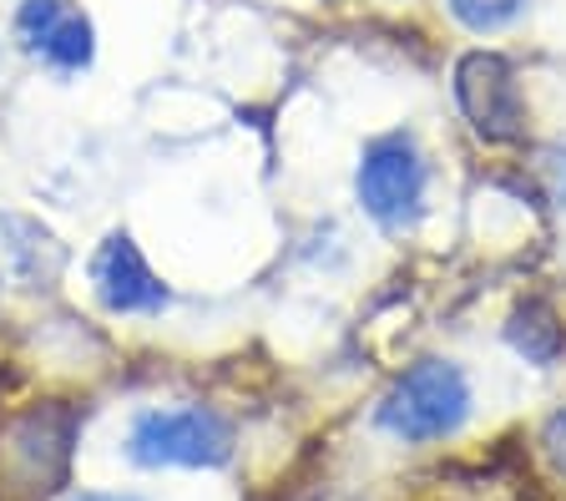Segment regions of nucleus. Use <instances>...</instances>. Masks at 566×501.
Listing matches in <instances>:
<instances>
[{"instance_id": "nucleus-1", "label": "nucleus", "mask_w": 566, "mask_h": 501, "mask_svg": "<svg viewBox=\"0 0 566 501\" xmlns=\"http://www.w3.org/2000/svg\"><path fill=\"white\" fill-rule=\"evenodd\" d=\"M471 416V380L450 359H420L385 390L375 420L400 441H446Z\"/></svg>"}, {"instance_id": "nucleus-2", "label": "nucleus", "mask_w": 566, "mask_h": 501, "mask_svg": "<svg viewBox=\"0 0 566 501\" xmlns=\"http://www.w3.org/2000/svg\"><path fill=\"white\" fill-rule=\"evenodd\" d=\"M424 182H430V173H424V157L415 147V137L410 132H385L359 157L354 192H359L365 213L385 233H405L424 213Z\"/></svg>"}, {"instance_id": "nucleus-3", "label": "nucleus", "mask_w": 566, "mask_h": 501, "mask_svg": "<svg viewBox=\"0 0 566 501\" xmlns=\"http://www.w3.org/2000/svg\"><path fill=\"white\" fill-rule=\"evenodd\" d=\"M127 456L137 466H223L233 456V426L208 406L142 410L132 420Z\"/></svg>"}, {"instance_id": "nucleus-4", "label": "nucleus", "mask_w": 566, "mask_h": 501, "mask_svg": "<svg viewBox=\"0 0 566 501\" xmlns=\"http://www.w3.org/2000/svg\"><path fill=\"white\" fill-rule=\"evenodd\" d=\"M455 102L465 112L475 137L485 143H516L526 127V102H521V82L511 72L506 56L495 51H471L455 66Z\"/></svg>"}, {"instance_id": "nucleus-5", "label": "nucleus", "mask_w": 566, "mask_h": 501, "mask_svg": "<svg viewBox=\"0 0 566 501\" xmlns=\"http://www.w3.org/2000/svg\"><path fill=\"white\" fill-rule=\"evenodd\" d=\"M15 41L31 56H41L56 72H82L92 66V21L76 0H21L15 11Z\"/></svg>"}, {"instance_id": "nucleus-6", "label": "nucleus", "mask_w": 566, "mask_h": 501, "mask_svg": "<svg viewBox=\"0 0 566 501\" xmlns=\"http://www.w3.org/2000/svg\"><path fill=\"white\" fill-rule=\"evenodd\" d=\"M92 289L112 314H157L167 304V284L147 269L132 233H106L92 253Z\"/></svg>"}, {"instance_id": "nucleus-7", "label": "nucleus", "mask_w": 566, "mask_h": 501, "mask_svg": "<svg viewBox=\"0 0 566 501\" xmlns=\"http://www.w3.org/2000/svg\"><path fill=\"white\" fill-rule=\"evenodd\" d=\"M66 269V249L46 223L0 208V289H51Z\"/></svg>"}, {"instance_id": "nucleus-8", "label": "nucleus", "mask_w": 566, "mask_h": 501, "mask_svg": "<svg viewBox=\"0 0 566 501\" xmlns=\"http://www.w3.org/2000/svg\"><path fill=\"white\" fill-rule=\"evenodd\" d=\"M506 334H511V345H516L531 365H552V359L562 355V330H556V320H552L546 304H521V310L511 314Z\"/></svg>"}, {"instance_id": "nucleus-9", "label": "nucleus", "mask_w": 566, "mask_h": 501, "mask_svg": "<svg viewBox=\"0 0 566 501\" xmlns=\"http://www.w3.org/2000/svg\"><path fill=\"white\" fill-rule=\"evenodd\" d=\"M450 11L471 31H501V25H511L526 11V0H450Z\"/></svg>"}, {"instance_id": "nucleus-10", "label": "nucleus", "mask_w": 566, "mask_h": 501, "mask_svg": "<svg viewBox=\"0 0 566 501\" xmlns=\"http://www.w3.org/2000/svg\"><path fill=\"white\" fill-rule=\"evenodd\" d=\"M542 451H546L556 477H566V410H556V416L542 426Z\"/></svg>"}, {"instance_id": "nucleus-11", "label": "nucleus", "mask_w": 566, "mask_h": 501, "mask_svg": "<svg viewBox=\"0 0 566 501\" xmlns=\"http://www.w3.org/2000/svg\"><path fill=\"white\" fill-rule=\"evenodd\" d=\"M542 182L552 192V203L566 208V147H546L542 153Z\"/></svg>"}, {"instance_id": "nucleus-12", "label": "nucleus", "mask_w": 566, "mask_h": 501, "mask_svg": "<svg viewBox=\"0 0 566 501\" xmlns=\"http://www.w3.org/2000/svg\"><path fill=\"white\" fill-rule=\"evenodd\" d=\"M71 501H137V497H112V491H82V497H71Z\"/></svg>"}]
</instances>
